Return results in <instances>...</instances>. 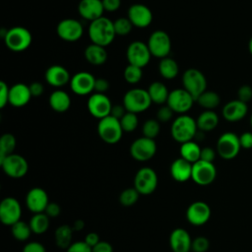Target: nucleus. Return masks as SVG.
Returning a JSON list of instances; mask_svg holds the SVG:
<instances>
[{"label":"nucleus","instance_id":"nucleus-34","mask_svg":"<svg viewBox=\"0 0 252 252\" xmlns=\"http://www.w3.org/2000/svg\"><path fill=\"white\" fill-rule=\"evenodd\" d=\"M73 227L69 224H62L58 226L54 232V239L55 243L59 248L67 249L73 242H72V235H73Z\"/></svg>","mask_w":252,"mask_h":252},{"label":"nucleus","instance_id":"nucleus-33","mask_svg":"<svg viewBox=\"0 0 252 252\" xmlns=\"http://www.w3.org/2000/svg\"><path fill=\"white\" fill-rule=\"evenodd\" d=\"M158 72L162 78L166 80H172L177 77L179 73V67L173 58L167 56L160 59L158 63Z\"/></svg>","mask_w":252,"mask_h":252},{"label":"nucleus","instance_id":"nucleus-28","mask_svg":"<svg viewBox=\"0 0 252 252\" xmlns=\"http://www.w3.org/2000/svg\"><path fill=\"white\" fill-rule=\"evenodd\" d=\"M84 56L90 64L95 66L102 65L107 60V52L105 47L95 43H92L86 47Z\"/></svg>","mask_w":252,"mask_h":252},{"label":"nucleus","instance_id":"nucleus-40","mask_svg":"<svg viewBox=\"0 0 252 252\" xmlns=\"http://www.w3.org/2000/svg\"><path fill=\"white\" fill-rule=\"evenodd\" d=\"M123 77L125 81L131 85L138 84L143 77V70L140 67L128 64L123 72Z\"/></svg>","mask_w":252,"mask_h":252},{"label":"nucleus","instance_id":"nucleus-47","mask_svg":"<svg viewBox=\"0 0 252 252\" xmlns=\"http://www.w3.org/2000/svg\"><path fill=\"white\" fill-rule=\"evenodd\" d=\"M66 252H93L92 247L89 246L84 240L73 242L67 249Z\"/></svg>","mask_w":252,"mask_h":252},{"label":"nucleus","instance_id":"nucleus-42","mask_svg":"<svg viewBox=\"0 0 252 252\" xmlns=\"http://www.w3.org/2000/svg\"><path fill=\"white\" fill-rule=\"evenodd\" d=\"M119 121H120L123 131L127 132V133H131V132L135 131L137 129L138 123H139L137 114L133 113V112H129V111H127Z\"/></svg>","mask_w":252,"mask_h":252},{"label":"nucleus","instance_id":"nucleus-56","mask_svg":"<svg viewBox=\"0 0 252 252\" xmlns=\"http://www.w3.org/2000/svg\"><path fill=\"white\" fill-rule=\"evenodd\" d=\"M93 252H113L112 245L107 241H99L95 246L92 248Z\"/></svg>","mask_w":252,"mask_h":252},{"label":"nucleus","instance_id":"nucleus-55","mask_svg":"<svg viewBox=\"0 0 252 252\" xmlns=\"http://www.w3.org/2000/svg\"><path fill=\"white\" fill-rule=\"evenodd\" d=\"M32 96H40L44 92V87L39 82H32L31 85H29Z\"/></svg>","mask_w":252,"mask_h":252},{"label":"nucleus","instance_id":"nucleus-26","mask_svg":"<svg viewBox=\"0 0 252 252\" xmlns=\"http://www.w3.org/2000/svg\"><path fill=\"white\" fill-rule=\"evenodd\" d=\"M32 98V94L28 85L17 83L10 87L9 103L14 107H23L29 103Z\"/></svg>","mask_w":252,"mask_h":252},{"label":"nucleus","instance_id":"nucleus-1","mask_svg":"<svg viewBox=\"0 0 252 252\" xmlns=\"http://www.w3.org/2000/svg\"><path fill=\"white\" fill-rule=\"evenodd\" d=\"M88 32L92 43L104 47L109 45L116 35L113 22L103 16L90 23Z\"/></svg>","mask_w":252,"mask_h":252},{"label":"nucleus","instance_id":"nucleus-24","mask_svg":"<svg viewBox=\"0 0 252 252\" xmlns=\"http://www.w3.org/2000/svg\"><path fill=\"white\" fill-rule=\"evenodd\" d=\"M80 16L90 22H93L103 16V5L101 0H81L78 4Z\"/></svg>","mask_w":252,"mask_h":252},{"label":"nucleus","instance_id":"nucleus-18","mask_svg":"<svg viewBox=\"0 0 252 252\" xmlns=\"http://www.w3.org/2000/svg\"><path fill=\"white\" fill-rule=\"evenodd\" d=\"M95 78L90 72L82 71L74 74L70 81L72 92L78 95H87L94 91Z\"/></svg>","mask_w":252,"mask_h":252},{"label":"nucleus","instance_id":"nucleus-48","mask_svg":"<svg viewBox=\"0 0 252 252\" xmlns=\"http://www.w3.org/2000/svg\"><path fill=\"white\" fill-rule=\"evenodd\" d=\"M9 91L10 87L4 82H0V107L3 108L6 106L7 103H9Z\"/></svg>","mask_w":252,"mask_h":252},{"label":"nucleus","instance_id":"nucleus-53","mask_svg":"<svg viewBox=\"0 0 252 252\" xmlns=\"http://www.w3.org/2000/svg\"><path fill=\"white\" fill-rule=\"evenodd\" d=\"M61 212V208L57 203L54 202H49V204L47 205L44 213L49 217V218H56L60 215Z\"/></svg>","mask_w":252,"mask_h":252},{"label":"nucleus","instance_id":"nucleus-11","mask_svg":"<svg viewBox=\"0 0 252 252\" xmlns=\"http://www.w3.org/2000/svg\"><path fill=\"white\" fill-rule=\"evenodd\" d=\"M217 168L213 162L199 159L192 164L191 179L198 185L207 186L215 181Z\"/></svg>","mask_w":252,"mask_h":252},{"label":"nucleus","instance_id":"nucleus-41","mask_svg":"<svg viewBox=\"0 0 252 252\" xmlns=\"http://www.w3.org/2000/svg\"><path fill=\"white\" fill-rule=\"evenodd\" d=\"M160 131V123L157 119H148L142 126L143 136L155 140Z\"/></svg>","mask_w":252,"mask_h":252},{"label":"nucleus","instance_id":"nucleus-46","mask_svg":"<svg viewBox=\"0 0 252 252\" xmlns=\"http://www.w3.org/2000/svg\"><path fill=\"white\" fill-rule=\"evenodd\" d=\"M237 99L247 103L252 99V88L248 85H242L237 90Z\"/></svg>","mask_w":252,"mask_h":252},{"label":"nucleus","instance_id":"nucleus-12","mask_svg":"<svg viewBox=\"0 0 252 252\" xmlns=\"http://www.w3.org/2000/svg\"><path fill=\"white\" fill-rule=\"evenodd\" d=\"M151 52L148 47V44L141 41L135 40L132 41L126 50V57L128 63L140 68H144L148 65L151 60Z\"/></svg>","mask_w":252,"mask_h":252},{"label":"nucleus","instance_id":"nucleus-16","mask_svg":"<svg viewBox=\"0 0 252 252\" xmlns=\"http://www.w3.org/2000/svg\"><path fill=\"white\" fill-rule=\"evenodd\" d=\"M87 107L90 114L99 120L110 115L112 103L105 94L94 93L88 98Z\"/></svg>","mask_w":252,"mask_h":252},{"label":"nucleus","instance_id":"nucleus-58","mask_svg":"<svg viewBox=\"0 0 252 252\" xmlns=\"http://www.w3.org/2000/svg\"><path fill=\"white\" fill-rule=\"evenodd\" d=\"M84 241H85L89 246H91V247L93 248V247L95 246L100 240H99V236H98L97 233H95V232H89V233L85 236Z\"/></svg>","mask_w":252,"mask_h":252},{"label":"nucleus","instance_id":"nucleus-59","mask_svg":"<svg viewBox=\"0 0 252 252\" xmlns=\"http://www.w3.org/2000/svg\"><path fill=\"white\" fill-rule=\"evenodd\" d=\"M84 226H85V222H84V220H75V222H74L73 225H72L74 231H75V230H82V229L84 228Z\"/></svg>","mask_w":252,"mask_h":252},{"label":"nucleus","instance_id":"nucleus-27","mask_svg":"<svg viewBox=\"0 0 252 252\" xmlns=\"http://www.w3.org/2000/svg\"><path fill=\"white\" fill-rule=\"evenodd\" d=\"M192 164L182 158H178L170 164L169 172L171 177L177 182H185L191 179Z\"/></svg>","mask_w":252,"mask_h":252},{"label":"nucleus","instance_id":"nucleus-14","mask_svg":"<svg viewBox=\"0 0 252 252\" xmlns=\"http://www.w3.org/2000/svg\"><path fill=\"white\" fill-rule=\"evenodd\" d=\"M129 151L134 159L138 161H147L156 155L157 144L155 140L143 136L133 141Z\"/></svg>","mask_w":252,"mask_h":252},{"label":"nucleus","instance_id":"nucleus-61","mask_svg":"<svg viewBox=\"0 0 252 252\" xmlns=\"http://www.w3.org/2000/svg\"><path fill=\"white\" fill-rule=\"evenodd\" d=\"M250 125L252 127V113H251V116H250Z\"/></svg>","mask_w":252,"mask_h":252},{"label":"nucleus","instance_id":"nucleus-8","mask_svg":"<svg viewBox=\"0 0 252 252\" xmlns=\"http://www.w3.org/2000/svg\"><path fill=\"white\" fill-rule=\"evenodd\" d=\"M148 47L152 56L162 59L167 57L171 50V40L167 32L158 30L151 33L148 39Z\"/></svg>","mask_w":252,"mask_h":252},{"label":"nucleus","instance_id":"nucleus-44","mask_svg":"<svg viewBox=\"0 0 252 252\" xmlns=\"http://www.w3.org/2000/svg\"><path fill=\"white\" fill-rule=\"evenodd\" d=\"M210 247V241L205 236H198L192 240L191 250L193 252H207Z\"/></svg>","mask_w":252,"mask_h":252},{"label":"nucleus","instance_id":"nucleus-39","mask_svg":"<svg viewBox=\"0 0 252 252\" xmlns=\"http://www.w3.org/2000/svg\"><path fill=\"white\" fill-rule=\"evenodd\" d=\"M140 195L135 187H129L120 193L119 202L123 207H131L137 203Z\"/></svg>","mask_w":252,"mask_h":252},{"label":"nucleus","instance_id":"nucleus-43","mask_svg":"<svg viewBox=\"0 0 252 252\" xmlns=\"http://www.w3.org/2000/svg\"><path fill=\"white\" fill-rule=\"evenodd\" d=\"M113 26H114V31L116 35H120V36H124L130 33V32L132 31V28L134 27L131 21L127 17H120L116 19L113 22Z\"/></svg>","mask_w":252,"mask_h":252},{"label":"nucleus","instance_id":"nucleus-30","mask_svg":"<svg viewBox=\"0 0 252 252\" xmlns=\"http://www.w3.org/2000/svg\"><path fill=\"white\" fill-rule=\"evenodd\" d=\"M219 116L214 110H204L198 116L196 123L199 131L210 132L213 131L219 124Z\"/></svg>","mask_w":252,"mask_h":252},{"label":"nucleus","instance_id":"nucleus-21","mask_svg":"<svg viewBox=\"0 0 252 252\" xmlns=\"http://www.w3.org/2000/svg\"><path fill=\"white\" fill-rule=\"evenodd\" d=\"M48 204V194L44 189L40 187H33L27 193L26 205L32 213H44Z\"/></svg>","mask_w":252,"mask_h":252},{"label":"nucleus","instance_id":"nucleus-50","mask_svg":"<svg viewBox=\"0 0 252 252\" xmlns=\"http://www.w3.org/2000/svg\"><path fill=\"white\" fill-rule=\"evenodd\" d=\"M23 252H46V250L40 242L31 241L24 246Z\"/></svg>","mask_w":252,"mask_h":252},{"label":"nucleus","instance_id":"nucleus-49","mask_svg":"<svg viewBox=\"0 0 252 252\" xmlns=\"http://www.w3.org/2000/svg\"><path fill=\"white\" fill-rule=\"evenodd\" d=\"M109 89V82L104 78H96L94 83V93L105 94Z\"/></svg>","mask_w":252,"mask_h":252},{"label":"nucleus","instance_id":"nucleus-15","mask_svg":"<svg viewBox=\"0 0 252 252\" xmlns=\"http://www.w3.org/2000/svg\"><path fill=\"white\" fill-rule=\"evenodd\" d=\"M22 207L20 202L14 197H6L0 204V220L5 225L12 226L21 220Z\"/></svg>","mask_w":252,"mask_h":252},{"label":"nucleus","instance_id":"nucleus-32","mask_svg":"<svg viewBox=\"0 0 252 252\" xmlns=\"http://www.w3.org/2000/svg\"><path fill=\"white\" fill-rule=\"evenodd\" d=\"M179 153H180V158L186 159L191 163H194L200 159L201 148L196 142L192 140V141L181 144Z\"/></svg>","mask_w":252,"mask_h":252},{"label":"nucleus","instance_id":"nucleus-36","mask_svg":"<svg viewBox=\"0 0 252 252\" xmlns=\"http://www.w3.org/2000/svg\"><path fill=\"white\" fill-rule=\"evenodd\" d=\"M29 224L33 233L42 234L49 227V217L45 213L33 214L29 221Z\"/></svg>","mask_w":252,"mask_h":252},{"label":"nucleus","instance_id":"nucleus-10","mask_svg":"<svg viewBox=\"0 0 252 252\" xmlns=\"http://www.w3.org/2000/svg\"><path fill=\"white\" fill-rule=\"evenodd\" d=\"M134 187L141 195H150L158 187V175L151 167L140 168L134 177Z\"/></svg>","mask_w":252,"mask_h":252},{"label":"nucleus","instance_id":"nucleus-23","mask_svg":"<svg viewBox=\"0 0 252 252\" xmlns=\"http://www.w3.org/2000/svg\"><path fill=\"white\" fill-rule=\"evenodd\" d=\"M247 103L239 99H233L228 101L221 109L222 117L228 122H237L242 120L247 115Z\"/></svg>","mask_w":252,"mask_h":252},{"label":"nucleus","instance_id":"nucleus-5","mask_svg":"<svg viewBox=\"0 0 252 252\" xmlns=\"http://www.w3.org/2000/svg\"><path fill=\"white\" fill-rule=\"evenodd\" d=\"M123 132L119 119L111 115L99 119L97 123V134L106 144L113 145L118 143L122 138Z\"/></svg>","mask_w":252,"mask_h":252},{"label":"nucleus","instance_id":"nucleus-2","mask_svg":"<svg viewBox=\"0 0 252 252\" xmlns=\"http://www.w3.org/2000/svg\"><path fill=\"white\" fill-rule=\"evenodd\" d=\"M197 132L198 127L196 120L187 114H180L171 123V137L173 140L180 144L192 141L195 138Z\"/></svg>","mask_w":252,"mask_h":252},{"label":"nucleus","instance_id":"nucleus-29","mask_svg":"<svg viewBox=\"0 0 252 252\" xmlns=\"http://www.w3.org/2000/svg\"><path fill=\"white\" fill-rule=\"evenodd\" d=\"M49 106L56 112H65L71 106V98L69 94L62 91L56 90L49 95Z\"/></svg>","mask_w":252,"mask_h":252},{"label":"nucleus","instance_id":"nucleus-17","mask_svg":"<svg viewBox=\"0 0 252 252\" xmlns=\"http://www.w3.org/2000/svg\"><path fill=\"white\" fill-rule=\"evenodd\" d=\"M56 32L61 39L73 42L82 37L84 33V28L78 20L67 18L61 20L58 23L56 27Z\"/></svg>","mask_w":252,"mask_h":252},{"label":"nucleus","instance_id":"nucleus-19","mask_svg":"<svg viewBox=\"0 0 252 252\" xmlns=\"http://www.w3.org/2000/svg\"><path fill=\"white\" fill-rule=\"evenodd\" d=\"M211 218V208L203 201H196L186 210V219L192 225L200 226L208 222Z\"/></svg>","mask_w":252,"mask_h":252},{"label":"nucleus","instance_id":"nucleus-22","mask_svg":"<svg viewBox=\"0 0 252 252\" xmlns=\"http://www.w3.org/2000/svg\"><path fill=\"white\" fill-rule=\"evenodd\" d=\"M169 246L173 252H189L192 247L189 232L181 227L173 229L169 235Z\"/></svg>","mask_w":252,"mask_h":252},{"label":"nucleus","instance_id":"nucleus-51","mask_svg":"<svg viewBox=\"0 0 252 252\" xmlns=\"http://www.w3.org/2000/svg\"><path fill=\"white\" fill-rule=\"evenodd\" d=\"M216 158V151L211 147H205L201 149V157L200 159L213 162Z\"/></svg>","mask_w":252,"mask_h":252},{"label":"nucleus","instance_id":"nucleus-52","mask_svg":"<svg viewBox=\"0 0 252 252\" xmlns=\"http://www.w3.org/2000/svg\"><path fill=\"white\" fill-rule=\"evenodd\" d=\"M240 146L242 149H252V132H244L239 136Z\"/></svg>","mask_w":252,"mask_h":252},{"label":"nucleus","instance_id":"nucleus-57","mask_svg":"<svg viewBox=\"0 0 252 252\" xmlns=\"http://www.w3.org/2000/svg\"><path fill=\"white\" fill-rule=\"evenodd\" d=\"M126 112H127V110L123 104H115V105H112L110 115L120 120Z\"/></svg>","mask_w":252,"mask_h":252},{"label":"nucleus","instance_id":"nucleus-13","mask_svg":"<svg viewBox=\"0 0 252 252\" xmlns=\"http://www.w3.org/2000/svg\"><path fill=\"white\" fill-rule=\"evenodd\" d=\"M194 102V97L182 88L169 92L166 104L173 110L174 113L184 114L192 108Z\"/></svg>","mask_w":252,"mask_h":252},{"label":"nucleus","instance_id":"nucleus-54","mask_svg":"<svg viewBox=\"0 0 252 252\" xmlns=\"http://www.w3.org/2000/svg\"><path fill=\"white\" fill-rule=\"evenodd\" d=\"M104 11L114 12L120 8L121 0H101Z\"/></svg>","mask_w":252,"mask_h":252},{"label":"nucleus","instance_id":"nucleus-38","mask_svg":"<svg viewBox=\"0 0 252 252\" xmlns=\"http://www.w3.org/2000/svg\"><path fill=\"white\" fill-rule=\"evenodd\" d=\"M11 232L15 239L19 241H26L30 238L32 231L28 222H25L24 220H19L11 226Z\"/></svg>","mask_w":252,"mask_h":252},{"label":"nucleus","instance_id":"nucleus-60","mask_svg":"<svg viewBox=\"0 0 252 252\" xmlns=\"http://www.w3.org/2000/svg\"><path fill=\"white\" fill-rule=\"evenodd\" d=\"M248 50H249V53L252 56V36H251V38L249 39V42H248Z\"/></svg>","mask_w":252,"mask_h":252},{"label":"nucleus","instance_id":"nucleus-37","mask_svg":"<svg viewBox=\"0 0 252 252\" xmlns=\"http://www.w3.org/2000/svg\"><path fill=\"white\" fill-rule=\"evenodd\" d=\"M17 145L15 136L11 133H5L0 138V160L5 157L14 154V150Z\"/></svg>","mask_w":252,"mask_h":252},{"label":"nucleus","instance_id":"nucleus-7","mask_svg":"<svg viewBox=\"0 0 252 252\" xmlns=\"http://www.w3.org/2000/svg\"><path fill=\"white\" fill-rule=\"evenodd\" d=\"M241 149L239 136L233 132H225L221 134L217 141L218 155L226 160L237 157Z\"/></svg>","mask_w":252,"mask_h":252},{"label":"nucleus","instance_id":"nucleus-3","mask_svg":"<svg viewBox=\"0 0 252 252\" xmlns=\"http://www.w3.org/2000/svg\"><path fill=\"white\" fill-rule=\"evenodd\" d=\"M5 45L14 52L27 50L32 41V32L25 27H13L7 30L3 35Z\"/></svg>","mask_w":252,"mask_h":252},{"label":"nucleus","instance_id":"nucleus-9","mask_svg":"<svg viewBox=\"0 0 252 252\" xmlns=\"http://www.w3.org/2000/svg\"><path fill=\"white\" fill-rule=\"evenodd\" d=\"M0 165L4 173L11 178H22L29 170L27 159L18 154H11L5 157L0 160Z\"/></svg>","mask_w":252,"mask_h":252},{"label":"nucleus","instance_id":"nucleus-31","mask_svg":"<svg viewBox=\"0 0 252 252\" xmlns=\"http://www.w3.org/2000/svg\"><path fill=\"white\" fill-rule=\"evenodd\" d=\"M147 91L152 99V102L157 104L166 103L169 95V92L167 90V87L163 83L158 82V81L153 82L149 86Z\"/></svg>","mask_w":252,"mask_h":252},{"label":"nucleus","instance_id":"nucleus-20","mask_svg":"<svg viewBox=\"0 0 252 252\" xmlns=\"http://www.w3.org/2000/svg\"><path fill=\"white\" fill-rule=\"evenodd\" d=\"M127 18L136 28L144 29L152 24L153 13L151 9L144 4H133L129 7Z\"/></svg>","mask_w":252,"mask_h":252},{"label":"nucleus","instance_id":"nucleus-4","mask_svg":"<svg viewBox=\"0 0 252 252\" xmlns=\"http://www.w3.org/2000/svg\"><path fill=\"white\" fill-rule=\"evenodd\" d=\"M122 104L127 111L140 113L146 111L152 104V99L147 90L134 88L125 93Z\"/></svg>","mask_w":252,"mask_h":252},{"label":"nucleus","instance_id":"nucleus-6","mask_svg":"<svg viewBox=\"0 0 252 252\" xmlns=\"http://www.w3.org/2000/svg\"><path fill=\"white\" fill-rule=\"evenodd\" d=\"M183 89L186 90L195 99L207 91V79L205 75L196 68L187 69L182 75Z\"/></svg>","mask_w":252,"mask_h":252},{"label":"nucleus","instance_id":"nucleus-25","mask_svg":"<svg viewBox=\"0 0 252 252\" xmlns=\"http://www.w3.org/2000/svg\"><path fill=\"white\" fill-rule=\"evenodd\" d=\"M44 79L48 85L55 88L63 87L71 81V77L68 70L62 65L49 66L45 71Z\"/></svg>","mask_w":252,"mask_h":252},{"label":"nucleus","instance_id":"nucleus-45","mask_svg":"<svg viewBox=\"0 0 252 252\" xmlns=\"http://www.w3.org/2000/svg\"><path fill=\"white\" fill-rule=\"evenodd\" d=\"M173 110L166 104V105H162L160 106L156 114V119L159 122V123H165L171 120L172 116H173Z\"/></svg>","mask_w":252,"mask_h":252},{"label":"nucleus","instance_id":"nucleus-35","mask_svg":"<svg viewBox=\"0 0 252 252\" xmlns=\"http://www.w3.org/2000/svg\"><path fill=\"white\" fill-rule=\"evenodd\" d=\"M196 101L205 110H214L220 105V97L214 91H205L198 96Z\"/></svg>","mask_w":252,"mask_h":252}]
</instances>
